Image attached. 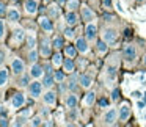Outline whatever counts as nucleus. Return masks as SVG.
<instances>
[{"instance_id": "f257e3e1", "label": "nucleus", "mask_w": 146, "mask_h": 127, "mask_svg": "<svg viewBox=\"0 0 146 127\" xmlns=\"http://www.w3.org/2000/svg\"><path fill=\"white\" fill-rule=\"evenodd\" d=\"M11 69H13V72L16 75H22L24 71H25V64H24V61L21 58H14L13 63H11Z\"/></svg>"}, {"instance_id": "f03ea898", "label": "nucleus", "mask_w": 146, "mask_h": 127, "mask_svg": "<svg viewBox=\"0 0 146 127\" xmlns=\"http://www.w3.org/2000/svg\"><path fill=\"white\" fill-rule=\"evenodd\" d=\"M29 93H30L32 97H39L41 93H42V83H39V82L30 83V85H29Z\"/></svg>"}, {"instance_id": "7ed1b4c3", "label": "nucleus", "mask_w": 146, "mask_h": 127, "mask_svg": "<svg viewBox=\"0 0 146 127\" xmlns=\"http://www.w3.org/2000/svg\"><path fill=\"white\" fill-rule=\"evenodd\" d=\"M50 41H49L47 38H42L41 41V47H39V54L42 55V57H50Z\"/></svg>"}, {"instance_id": "20e7f679", "label": "nucleus", "mask_w": 146, "mask_h": 127, "mask_svg": "<svg viewBox=\"0 0 146 127\" xmlns=\"http://www.w3.org/2000/svg\"><path fill=\"white\" fill-rule=\"evenodd\" d=\"M116 32L115 30H111V28H107L104 33H102V39H104L105 42H108V44H113L115 41H116Z\"/></svg>"}, {"instance_id": "39448f33", "label": "nucleus", "mask_w": 146, "mask_h": 127, "mask_svg": "<svg viewBox=\"0 0 146 127\" xmlns=\"http://www.w3.org/2000/svg\"><path fill=\"white\" fill-rule=\"evenodd\" d=\"M96 32H98V27H96L93 22H88L86 30H85L86 39H88V41H94V39H96Z\"/></svg>"}, {"instance_id": "423d86ee", "label": "nucleus", "mask_w": 146, "mask_h": 127, "mask_svg": "<svg viewBox=\"0 0 146 127\" xmlns=\"http://www.w3.org/2000/svg\"><path fill=\"white\" fill-rule=\"evenodd\" d=\"M130 116V107L127 104H123L119 107V110H118V118H119L121 121H127Z\"/></svg>"}, {"instance_id": "0eeeda50", "label": "nucleus", "mask_w": 146, "mask_h": 127, "mask_svg": "<svg viewBox=\"0 0 146 127\" xmlns=\"http://www.w3.org/2000/svg\"><path fill=\"white\" fill-rule=\"evenodd\" d=\"M24 104H25V96H24L22 93H17V94L13 96V99H11V105H13L14 108H21Z\"/></svg>"}, {"instance_id": "6e6552de", "label": "nucleus", "mask_w": 146, "mask_h": 127, "mask_svg": "<svg viewBox=\"0 0 146 127\" xmlns=\"http://www.w3.org/2000/svg\"><path fill=\"white\" fill-rule=\"evenodd\" d=\"M123 55H124V58H126L127 61L135 60V57H137L135 47H133V46H126V47H124V50H123Z\"/></svg>"}, {"instance_id": "1a4fd4ad", "label": "nucleus", "mask_w": 146, "mask_h": 127, "mask_svg": "<svg viewBox=\"0 0 146 127\" xmlns=\"http://www.w3.org/2000/svg\"><path fill=\"white\" fill-rule=\"evenodd\" d=\"M25 11L27 14H30V16H33V14H36V11H38V3H36V0H25Z\"/></svg>"}, {"instance_id": "9d476101", "label": "nucleus", "mask_w": 146, "mask_h": 127, "mask_svg": "<svg viewBox=\"0 0 146 127\" xmlns=\"http://www.w3.org/2000/svg\"><path fill=\"white\" fill-rule=\"evenodd\" d=\"M76 47H77V50L79 52H82V54H86L88 52V39H85V38H79L76 41Z\"/></svg>"}, {"instance_id": "9b49d317", "label": "nucleus", "mask_w": 146, "mask_h": 127, "mask_svg": "<svg viewBox=\"0 0 146 127\" xmlns=\"http://www.w3.org/2000/svg\"><path fill=\"white\" fill-rule=\"evenodd\" d=\"M82 17H83V21H86V22H93V21L96 19V14L91 11V8L83 7L82 8Z\"/></svg>"}, {"instance_id": "f8f14e48", "label": "nucleus", "mask_w": 146, "mask_h": 127, "mask_svg": "<svg viewBox=\"0 0 146 127\" xmlns=\"http://www.w3.org/2000/svg\"><path fill=\"white\" fill-rule=\"evenodd\" d=\"M116 119H118V111L115 110V108H111V110H108L107 113H105V116H104V121H105V124H113Z\"/></svg>"}, {"instance_id": "ddd939ff", "label": "nucleus", "mask_w": 146, "mask_h": 127, "mask_svg": "<svg viewBox=\"0 0 146 127\" xmlns=\"http://www.w3.org/2000/svg\"><path fill=\"white\" fill-rule=\"evenodd\" d=\"M42 101H44L46 105H54L55 101H57V94L54 91H47L44 96H42Z\"/></svg>"}, {"instance_id": "4468645a", "label": "nucleus", "mask_w": 146, "mask_h": 127, "mask_svg": "<svg viewBox=\"0 0 146 127\" xmlns=\"http://www.w3.org/2000/svg\"><path fill=\"white\" fill-rule=\"evenodd\" d=\"M39 25H41V28L46 30V32H52V30H54V25H52L49 17H41V19H39Z\"/></svg>"}, {"instance_id": "2eb2a0df", "label": "nucleus", "mask_w": 146, "mask_h": 127, "mask_svg": "<svg viewBox=\"0 0 146 127\" xmlns=\"http://www.w3.org/2000/svg\"><path fill=\"white\" fill-rule=\"evenodd\" d=\"M7 16H8V21H10V22H17V21L21 19V14H19V11H17L16 8H11V10H8Z\"/></svg>"}, {"instance_id": "dca6fc26", "label": "nucleus", "mask_w": 146, "mask_h": 127, "mask_svg": "<svg viewBox=\"0 0 146 127\" xmlns=\"http://www.w3.org/2000/svg\"><path fill=\"white\" fill-rule=\"evenodd\" d=\"M77 22H79V16L76 14V11H69L66 14V24L68 25H76Z\"/></svg>"}, {"instance_id": "f3484780", "label": "nucleus", "mask_w": 146, "mask_h": 127, "mask_svg": "<svg viewBox=\"0 0 146 127\" xmlns=\"http://www.w3.org/2000/svg\"><path fill=\"white\" fill-rule=\"evenodd\" d=\"M30 75H32V77H35V79L41 77V75H42V67L39 66V64L33 63V64H32V69H30Z\"/></svg>"}, {"instance_id": "a211bd4d", "label": "nucleus", "mask_w": 146, "mask_h": 127, "mask_svg": "<svg viewBox=\"0 0 146 127\" xmlns=\"http://www.w3.org/2000/svg\"><path fill=\"white\" fill-rule=\"evenodd\" d=\"M91 82H93L91 77L86 75V74H83V75L79 77V83L83 86V88H90V86H91Z\"/></svg>"}, {"instance_id": "6ab92c4d", "label": "nucleus", "mask_w": 146, "mask_h": 127, "mask_svg": "<svg viewBox=\"0 0 146 127\" xmlns=\"http://www.w3.org/2000/svg\"><path fill=\"white\" fill-rule=\"evenodd\" d=\"M13 39L17 42V44H21V42H22L24 39H25V32H24V30H21V28H19V30H14Z\"/></svg>"}, {"instance_id": "aec40b11", "label": "nucleus", "mask_w": 146, "mask_h": 127, "mask_svg": "<svg viewBox=\"0 0 146 127\" xmlns=\"http://www.w3.org/2000/svg\"><path fill=\"white\" fill-rule=\"evenodd\" d=\"M55 82V77L52 75V74H46L44 75V80H42V86H46V88H50L52 85H54Z\"/></svg>"}, {"instance_id": "412c9836", "label": "nucleus", "mask_w": 146, "mask_h": 127, "mask_svg": "<svg viewBox=\"0 0 146 127\" xmlns=\"http://www.w3.org/2000/svg\"><path fill=\"white\" fill-rule=\"evenodd\" d=\"M66 105L68 108H76L77 107V96L76 94H69L66 97Z\"/></svg>"}, {"instance_id": "4be33fe9", "label": "nucleus", "mask_w": 146, "mask_h": 127, "mask_svg": "<svg viewBox=\"0 0 146 127\" xmlns=\"http://www.w3.org/2000/svg\"><path fill=\"white\" fill-rule=\"evenodd\" d=\"M77 47L76 46H66V47H64V54H66V57H69V58H74L77 55Z\"/></svg>"}, {"instance_id": "5701e85b", "label": "nucleus", "mask_w": 146, "mask_h": 127, "mask_svg": "<svg viewBox=\"0 0 146 127\" xmlns=\"http://www.w3.org/2000/svg\"><path fill=\"white\" fill-rule=\"evenodd\" d=\"M63 46H64V39H63V36H55L54 41H52V47H55V49H61Z\"/></svg>"}, {"instance_id": "b1692460", "label": "nucleus", "mask_w": 146, "mask_h": 127, "mask_svg": "<svg viewBox=\"0 0 146 127\" xmlns=\"http://www.w3.org/2000/svg\"><path fill=\"white\" fill-rule=\"evenodd\" d=\"M63 66H64V71H68V72H74V61H72V58L68 57L66 60L63 61Z\"/></svg>"}, {"instance_id": "393cba45", "label": "nucleus", "mask_w": 146, "mask_h": 127, "mask_svg": "<svg viewBox=\"0 0 146 127\" xmlns=\"http://www.w3.org/2000/svg\"><path fill=\"white\" fill-rule=\"evenodd\" d=\"M8 83V71L0 69V86H5Z\"/></svg>"}, {"instance_id": "a878e982", "label": "nucleus", "mask_w": 146, "mask_h": 127, "mask_svg": "<svg viewBox=\"0 0 146 127\" xmlns=\"http://www.w3.org/2000/svg\"><path fill=\"white\" fill-rule=\"evenodd\" d=\"M94 99H96V93H93V91H90L88 94L85 96V105H93L94 104Z\"/></svg>"}, {"instance_id": "bb28decb", "label": "nucleus", "mask_w": 146, "mask_h": 127, "mask_svg": "<svg viewBox=\"0 0 146 127\" xmlns=\"http://www.w3.org/2000/svg\"><path fill=\"white\" fill-rule=\"evenodd\" d=\"M98 50L101 52V54H105V52L108 50V42H105L104 39H102V41H98Z\"/></svg>"}, {"instance_id": "cd10ccee", "label": "nucleus", "mask_w": 146, "mask_h": 127, "mask_svg": "<svg viewBox=\"0 0 146 127\" xmlns=\"http://www.w3.org/2000/svg\"><path fill=\"white\" fill-rule=\"evenodd\" d=\"M63 63V57H61V54H55L54 57H52V64H54V66H60V64Z\"/></svg>"}, {"instance_id": "c85d7f7f", "label": "nucleus", "mask_w": 146, "mask_h": 127, "mask_svg": "<svg viewBox=\"0 0 146 127\" xmlns=\"http://www.w3.org/2000/svg\"><path fill=\"white\" fill-rule=\"evenodd\" d=\"M36 60H38V52L35 50V49H30V52H29V61L30 63H36Z\"/></svg>"}, {"instance_id": "c756f323", "label": "nucleus", "mask_w": 146, "mask_h": 127, "mask_svg": "<svg viewBox=\"0 0 146 127\" xmlns=\"http://www.w3.org/2000/svg\"><path fill=\"white\" fill-rule=\"evenodd\" d=\"M79 8V0H69L68 2V10L69 11H76Z\"/></svg>"}, {"instance_id": "7c9ffc66", "label": "nucleus", "mask_w": 146, "mask_h": 127, "mask_svg": "<svg viewBox=\"0 0 146 127\" xmlns=\"http://www.w3.org/2000/svg\"><path fill=\"white\" fill-rule=\"evenodd\" d=\"M27 44H29V49H35L36 46V38L33 35H30L29 38H27Z\"/></svg>"}, {"instance_id": "2f4dec72", "label": "nucleus", "mask_w": 146, "mask_h": 127, "mask_svg": "<svg viewBox=\"0 0 146 127\" xmlns=\"http://www.w3.org/2000/svg\"><path fill=\"white\" fill-rule=\"evenodd\" d=\"M76 83H77V75H76V74H72V79H71L69 83H68V88L74 91V89H76V86H77Z\"/></svg>"}, {"instance_id": "473e14b6", "label": "nucleus", "mask_w": 146, "mask_h": 127, "mask_svg": "<svg viewBox=\"0 0 146 127\" xmlns=\"http://www.w3.org/2000/svg\"><path fill=\"white\" fill-rule=\"evenodd\" d=\"M49 14H50L52 17H58L60 16V10H58V7H50L49 8Z\"/></svg>"}, {"instance_id": "72a5a7b5", "label": "nucleus", "mask_w": 146, "mask_h": 127, "mask_svg": "<svg viewBox=\"0 0 146 127\" xmlns=\"http://www.w3.org/2000/svg\"><path fill=\"white\" fill-rule=\"evenodd\" d=\"M54 77H55L57 82H63V80H64V72H63V71H55Z\"/></svg>"}, {"instance_id": "f704fd0d", "label": "nucleus", "mask_w": 146, "mask_h": 127, "mask_svg": "<svg viewBox=\"0 0 146 127\" xmlns=\"http://www.w3.org/2000/svg\"><path fill=\"white\" fill-rule=\"evenodd\" d=\"M29 82H30V77L29 75H22V77H21V80H19V85L21 86H27V85H29Z\"/></svg>"}, {"instance_id": "c9c22d12", "label": "nucleus", "mask_w": 146, "mask_h": 127, "mask_svg": "<svg viewBox=\"0 0 146 127\" xmlns=\"http://www.w3.org/2000/svg\"><path fill=\"white\" fill-rule=\"evenodd\" d=\"M64 36H66V38H74V30L71 28V25L68 27V28H64Z\"/></svg>"}, {"instance_id": "e433bc0d", "label": "nucleus", "mask_w": 146, "mask_h": 127, "mask_svg": "<svg viewBox=\"0 0 146 127\" xmlns=\"http://www.w3.org/2000/svg\"><path fill=\"white\" fill-rule=\"evenodd\" d=\"M115 72H116V66H108L107 74L110 75V79H113V77H115Z\"/></svg>"}, {"instance_id": "4c0bfd02", "label": "nucleus", "mask_w": 146, "mask_h": 127, "mask_svg": "<svg viewBox=\"0 0 146 127\" xmlns=\"http://www.w3.org/2000/svg\"><path fill=\"white\" fill-rule=\"evenodd\" d=\"M30 124H32V126H41L42 119L39 116H36V118H33V119H32V122H30Z\"/></svg>"}, {"instance_id": "58836bf2", "label": "nucleus", "mask_w": 146, "mask_h": 127, "mask_svg": "<svg viewBox=\"0 0 146 127\" xmlns=\"http://www.w3.org/2000/svg\"><path fill=\"white\" fill-rule=\"evenodd\" d=\"M5 36V24H3V21L0 19V39Z\"/></svg>"}, {"instance_id": "ea45409f", "label": "nucleus", "mask_w": 146, "mask_h": 127, "mask_svg": "<svg viewBox=\"0 0 146 127\" xmlns=\"http://www.w3.org/2000/svg\"><path fill=\"white\" fill-rule=\"evenodd\" d=\"M118 97H119V89H113V93H111V101H118Z\"/></svg>"}, {"instance_id": "a19ab883", "label": "nucleus", "mask_w": 146, "mask_h": 127, "mask_svg": "<svg viewBox=\"0 0 146 127\" xmlns=\"http://www.w3.org/2000/svg\"><path fill=\"white\" fill-rule=\"evenodd\" d=\"M115 7H116V10L119 11V13H126V10H124V7L121 5V2H115Z\"/></svg>"}, {"instance_id": "79ce46f5", "label": "nucleus", "mask_w": 146, "mask_h": 127, "mask_svg": "<svg viewBox=\"0 0 146 127\" xmlns=\"http://www.w3.org/2000/svg\"><path fill=\"white\" fill-rule=\"evenodd\" d=\"M24 124H25V119H24V116H21V118H17V119H16L14 126H24Z\"/></svg>"}, {"instance_id": "37998d69", "label": "nucleus", "mask_w": 146, "mask_h": 127, "mask_svg": "<svg viewBox=\"0 0 146 127\" xmlns=\"http://www.w3.org/2000/svg\"><path fill=\"white\" fill-rule=\"evenodd\" d=\"M5 13H7V10H5V3L3 2H0V16H3Z\"/></svg>"}, {"instance_id": "c03bdc74", "label": "nucleus", "mask_w": 146, "mask_h": 127, "mask_svg": "<svg viewBox=\"0 0 146 127\" xmlns=\"http://www.w3.org/2000/svg\"><path fill=\"white\" fill-rule=\"evenodd\" d=\"M137 107H138L140 110H143V108L146 107V102H145V101H140V102H137Z\"/></svg>"}, {"instance_id": "a18cd8bd", "label": "nucleus", "mask_w": 146, "mask_h": 127, "mask_svg": "<svg viewBox=\"0 0 146 127\" xmlns=\"http://www.w3.org/2000/svg\"><path fill=\"white\" fill-rule=\"evenodd\" d=\"M3 61H5V52L0 50V64H3Z\"/></svg>"}, {"instance_id": "49530a36", "label": "nucleus", "mask_w": 146, "mask_h": 127, "mask_svg": "<svg viewBox=\"0 0 146 127\" xmlns=\"http://www.w3.org/2000/svg\"><path fill=\"white\" fill-rule=\"evenodd\" d=\"M41 114L47 118V116H49V110H47V108H41Z\"/></svg>"}, {"instance_id": "de8ad7c7", "label": "nucleus", "mask_w": 146, "mask_h": 127, "mask_svg": "<svg viewBox=\"0 0 146 127\" xmlns=\"http://www.w3.org/2000/svg\"><path fill=\"white\" fill-rule=\"evenodd\" d=\"M132 96H133L135 99H140V97H141V93H140V91H133Z\"/></svg>"}, {"instance_id": "09e8293b", "label": "nucleus", "mask_w": 146, "mask_h": 127, "mask_svg": "<svg viewBox=\"0 0 146 127\" xmlns=\"http://www.w3.org/2000/svg\"><path fill=\"white\" fill-rule=\"evenodd\" d=\"M104 5H105L107 8H110V7H111V0H104Z\"/></svg>"}, {"instance_id": "8fccbe9b", "label": "nucleus", "mask_w": 146, "mask_h": 127, "mask_svg": "<svg viewBox=\"0 0 146 127\" xmlns=\"http://www.w3.org/2000/svg\"><path fill=\"white\" fill-rule=\"evenodd\" d=\"M44 69H46V74H52V67L49 66V64H47V66L44 67Z\"/></svg>"}, {"instance_id": "3c124183", "label": "nucleus", "mask_w": 146, "mask_h": 127, "mask_svg": "<svg viewBox=\"0 0 146 127\" xmlns=\"http://www.w3.org/2000/svg\"><path fill=\"white\" fill-rule=\"evenodd\" d=\"M0 126H8V121L2 118V119H0Z\"/></svg>"}, {"instance_id": "603ef678", "label": "nucleus", "mask_w": 146, "mask_h": 127, "mask_svg": "<svg viewBox=\"0 0 146 127\" xmlns=\"http://www.w3.org/2000/svg\"><path fill=\"white\" fill-rule=\"evenodd\" d=\"M30 114V110H25V111H22V116H29Z\"/></svg>"}, {"instance_id": "864d4df0", "label": "nucleus", "mask_w": 146, "mask_h": 127, "mask_svg": "<svg viewBox=\"0 0 146 127\" xmlns=\"http://www.w3.org/2000/svg\"><path fill=\"white\" fill-rule=\"evenodd\" d=\"M0 114H7V111L3 110V107H2V105H0Z\"/></svg>"}, {"instance_id": "5fc2aeb1", "label": "nucleus", "mask_w": 146, "mask_h": 127, "mask_svg": "<svg viewBox=\"0 0 146 127\" xmlns=\"http://www.w3.org/2000/svg\"><path fill=\"white\" fill-rule=\"evenodd\" d=\"M101 105H102V107H104V105H107V99H102V101H101Z\"/></svg>"}, {"instance_id": "6e6d98bb", "label": "nucleus", "mask_w": 146, "mask_h": 127, "mask_svg": "<svg viewBox=\"0 0 146 127\" xmlns=\"http://www.w3.org/2000/svg\"><path fill=\"white\" fill-rule=\"evenodd\" d=\"M58 2V5H61V3H64V0H57Z\"/></svg>"}, {"instance_id": "4d7b16f0", "label": "nucleus", "mask_w": 146, "mask_h": 127, "mask_svg": "<svg viewBox=\"0 0 146 127\" xmlns=\"http://www.w3.org/2000/svg\"><path fill=\"white\" fill-rule=\"evenodd\" d=\"M143 63H145V66H146V55H145V58H143Z\"/></svg>"}, {"instance_id": "13d9d810", "label": "nucleus", "mask_w": 146, "mask_h": 127, "mask_svg": "<svg viewBox=\"0 0 146 127\" xmlns=\"http://www.w3.org/2000/svg\"><path fill=\"white\" fill-rule=\"evenodd\" d=\"M44 2H46V3H49V2H50V0H44Z\"/></svg>"}, {"instance_id": "bf43d9fd", "label": "nucleus", "mask_w": 146, "mask_h": 127, "mask_svg": "<svg viewBox=\"0 0 146 127\" xmlns=\"http://www.w3.org/2000/svg\"><path fill=\"white\" fill-rule=\"evenodd\" d=\"M138 2H145V0H138Z\"/></svg>"}]
</instances>
